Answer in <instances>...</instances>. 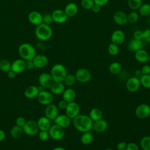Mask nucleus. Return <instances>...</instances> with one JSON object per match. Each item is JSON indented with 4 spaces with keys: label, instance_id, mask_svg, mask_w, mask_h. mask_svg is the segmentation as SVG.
<instances>
[{
    "label": "nucleus",
    "instance_id": "obj_4",
    "mask_svg": "<svg viewBox=\"0 0 150 150\" xmlns=\"http://www.w3.org/2000/svg\"><path fill=\"white\" fill-rule=\"evenodd\" d=\"M35 33L37 39L41 41H46L52 38L53 31L49 25L42 23L36 26Z\"/></svg>",
    "mask_w": 150,
    "mask_h": 150
},
{
    "label": "nucleus",
    "instance_id": "obj_13",
    "mask_svg": "<svg viewBox=\"0 0 150 150\" xmlns=\"http://www.w3.org/2000/svg\"><path fill=\"white\" fill-rule=\"evenodd\" d=\"M59 115V108L54 104H50L46 106L45 109V116L50 120H54Z\"/></svg>",
    "mask_w": 150,
    "mask_h": 150
},
{
    "label": "nucleus",
    "instance_id": "obj_30",
    "mask_svg": "<svg viewBox=\"0 0 150 150\" xmlns=\"http://www.w3.org/2000/svg\"><path fill=\"white\" fill-rule=\"evenodd\" d=\"M108 70L112 74H118L122 70V66L119 62H114L109 65Z\"/></svg>",
    "mask_w": 150,
    "mask_h": 150
},
{
    "label": "nucleus",
    "instance_id": "obj_32",
    "mask_svg": "<svg viewBox=\"0 0 150 150\" xmlns=\"http://www.w3.org/2000/svg\"><path fill=\"white\" fill-rule=\"evenodd\" d=\"M23 133L22 127H19L18 125H15L12 127L10 131L11 136L14 139H18L20 138Z\"/></svg>",
    "mask_w": 150,
    "mask_h": 150
},
{
    "label": "nucleus",
    "instance_id": "obj_1",
    "mask_svg": "<svg viewBox=\"0 0 150 150\" xmlns=\"http://www.w3.org/2000/svg\"><path fill=\"white\" fill-rule=\"evenodd\" d=\"M74 128L81 132L90 131L93 128V121L89 116L85 114H79L73 118Z\"/></svg>",
    "mask_w": 150,
    "mask_h": 150
},
{
    "label": "nucleus",
    "instance_id": "obj_27",
    "mask_svg": "<svg viewBox=\"0 0 150 150\" xmlns=\"http://www.w3.org/2000/svg\"><path fill=\"white\" fill-rule=\"evenodd\" d=\"M76 97V93L73 88H67L64 90V92L62 93V98L67 103H70L74 101Z\"/></svg>",
    "mask_w": 150,
    "mask_h": 150
},
{
    "label": "nucleus",
    "instance_id": "obj_41",
    "mask_svg": "<svg viewBox=\"0 0 150 150\" xmlns=\"http://www.w3.org/2000/svg\"><path fill=\"white\" fill-rule=\"evenodd\" d=\"M94 0H81L80 5L86 10H90L94 5Z\"/></svg>",
    "mask_w": 150,
    "mask_h": 150
},
{
    "label": "nucleus",
    "instance_id": "obj_58",
    "mask_svg": "<svg viewBox=\"0 0 150 150\" xmlns=\"http://www.w3.org/2000/svg\"><path fill=\"white\" fill-rule=\"evenodd\" d=\"M148 23H149V25H150V17H149V19H148Z\"/></svg>",
    "mask_w": 150,
    "mask_h": 150
},
{
    "label": "nucleus",
    "instance_id": "obj_15",
    "mask_svg": "<svg viewBox=\"0 0 150 150\" xmlns=\"http://www.w3.org/2000/svg\"><path fill=\"white\" fill-rule=\"evenodd\" d=\"M125 40V35L124 32L120 29L114 30L111 35V43L120 45L122 44Z\"/></svg>",
    "mask_w": 150,
    "mask_h": 150
},
{
    "label": "nucleus",
    "instance_id": "obj_34",
    "mask_svg": "<svg viewBox=\"0 0 150 150\" xmlns=\"http://www.w3.org/2000/svg\"><path fill=\"white\" fill-rule=\"evenodd\" d=\"M0 70L5 73H7L11 70V63L6 59L0 60Z\"/></svg>",
    "mask_w": 150,
    "mask_h": 150
},
{
    "label": "nucleus",
    "instance_id": "obj_17",
    "mask_svg": "<svg viewBox=\"0 0 150 150\" xmlns=\"http://www.w3.org/2000/svg\"><path fill=\"white\" fill-rule=\"evenodd\" d=\"M35 67L41 69L46 67L49 62L48 58L46 56L42 54H36L32 60Z\"/></svg>",
    "mask_w": 150,
    "mask_h": 150
},
{
    "label": "nucleus",
    "instance_id": "obj_20",
    "mask_svg": "<svg viewBox=\"0 0 150 150\" xmlns=\"http://www.w3.org/2000/svg\"><path fill=\"white\" fill-rule=\"evenodd\" d=\"M28 20L32 24L38 26L42 23L43 15L39 12L33 11L28 14Z\"/></svg>",
    "mask_w": 150,
    "mask_h": 150
},
{
    "label": "nucleus",
    "instance_id": "obj_52",
    "mask_svg": "<svg viewBox=\"0 0 150 150\" xmlns=\"http://www.w3.org/2000/svg\"><path fill=\"white\" fill-rule=\"evenodd\" d=\"M109 0H94L95 4L99 5L100 6H104L107 4Z\"/></svg>",
    "mask_w": 150,
    "mask_h": 150
},
{
    "label": "nucleus",
    "instance_id": "obj_22",
    "mask_svg": "<svg viewBox=\"0 0 150 150\" xmlns=\"http://www.w3.org/2000/svg\"><path fill=\"white\" fill-rule=\"evenodd\" d=\"M39 92L40 91L38 86L32 85L26 88L24 91V95L27 98L33 99L38 97Z\"/></svg>",
    "mask_w": 150,
    "mask_h": 150
},
{
    "label": "nucleus",
    "instance_id": "obj_38",
    "mask_svg": "<svg viewBox=\"0 0 150 150\" xmlns=\"http://www.w3.org/2000/svg\"><path fill=\"white\" fill-rule=\"evenodd\" d=\"M127 19L129 23H136L139 19V13L136 11H132L127 15Z\"/></svg>",
    "mask_w": 150,
    "mask_h": 150
},
{
    "label": "nucleus",
    "instance_id": "obj_2",
    "mask_svg": "<svg viewBox=\"0 0 150 150\" xmlns=\"http://www.w3.org/2000/svg\"><path fill=\"white\" fill-rule=\"evenodd\" d=\"M18 53L21 59L24 60H32L36 55V50L31 44L23 43L19 46Z\"/></svg>",
    "mask_w": 150,
    "mask_h": 150
},
{
    "label": "nucleus",
    "instance_id": "obj_53",
    "mask_svg": "<svg viewBox=\"0 0 150 150\" xmlns=\"http://www.w3.org/2000/svg\"><path fill=\"white\" fill-rule=\"evenodd\" d=\"M91 9L92 10V11H93L94 13H98V12L100 11V10H101V6H100L99 5H96V4H94Z\"/></svg>",
    "mask_w": 150,
    "mask_h": 150
},
{
    "label": "nucleus",
    "instance_id": "obj_37",
    "mask_svg": "<svg viewBox=\"0 0 150 150\" xmlns=\"http://www.w3.org/2000/svg\"><path fill=\"white\" fill-rule=\"evenodd\" d=\"M141 85L146 88H150V74H142L139 79Z\"/></svg>",
    "mask_w": 150,
    "mask_h": 150
},
{
    "label": "nucleus",
    "instance_id": "obj_35",
    "mask_svg": "<svg viewBox=\"0 0 150 150\" xmlns=\"http://www.w3.org/2000/svg\"><path fill=\"white\" fill-rule=\"evenodd\" d=\"M139 14L143 16H150V4H142L138 9Z\"/></svg>",
    "mask_w": 150,
    "mask_h": 150
},
{
    "label": "nucleus",
    "instance_id": "obj_18",
    "mask_svg": "<svg viewBox=\"0 0 150 150\" xmlns=\"http://www.w3.org/2000/svg\"><path fill=\"white\" fill-rule=\"evenodd\" d=\"M54 121L56 124L63 128H67L71 124V119L66 114H59Z\"/></svg>",
    "mask_w": 150,
    "mask_h": 150
},
{
    "label": "nucleus",
    "instance_id": "obj_47",
    "mask_svg": "<svg viewBox=\"0 0 150 150\" xmlns=\"http://www.w3.org/2000/svg\"><path fill=\"white\" fill-rule=\"evenodd\" d=\"M143 35H144L143 39L150 43V28L145 29L143 31Z\"/></svg>",
    "mask_w": 150,
    "mask_h": 150
},
{
    "label": "nucleus",
    "instance_id": "obj_5",
    "mask_svg": "<svg viewBox=\"0 0 150 150\" xmlns=\"http://www.w3.org/2000/svg\"><path fill=\"white\" fill-rule=\"evenodd\" d=\"M76 80L80 83H86L89 82L92 79V74L90 71L86 68L79 69L75 73Z\"/></svg>",
    "mask_w": 150,
    "mask_h": 150
},
{
    "label": "nucleus",
    "instance_id": "obj_3",
    "mask_svg": "<svg viewBox=\"0 0 150 150\" xmlns=\"http://www.w3.org/2000/svg\"><path fill=\"white\" fill-rule=\"evenodd\" d=\"M50 74L54 82H63L67 74V71L63 64L56 63L52 66Z\"/></svg>",
    "mask_w": 150,
    "mask_h": 150
},
{
    "label": "nucleus",
    "instance_id": "obj_56",
    "mask_svg": "<svg viewBox=\"0 0 150 150\" xmlns=\"http://www.w3.org/2000/svg\"><path fill=\"white\" fill-rule=\"evenodd\" d=\"M52 150H66L64 148L62 147V146H57L54 148Z\"/></svg>",
    "mask_w": 150,
    "mask_h": 150
},
{
    "label": "nucleus",
    "instance_id": "obj_7",
    "mask_svg": "<svg viewBox=\"0 0 150 150\" xmlns=\"http://www.w3.org/2000/svg\"><path fill=\"white\" fill-rule=\"evenodd\" d=\"M50 137L56 141H59L63 138L64 136V128L57 124L52 125L48 130Z\"/></svg>",
    "mask_w": 150,
    "mask_h": 150
},
{
    "label": "nucleus",
    "instance_id": "obj_40",
    "mask_svg": "<svg viewBox=\"0 0 150 150\" xmlns=\"http://www.w3.org/2000/svg\"><path fill=\"white\" fill-rule=\"evenodd\" d=\"M66 86H71L74 85L76 81V79L74 74H67L66 76L64 81H63Z\"/></svg>",
    "mask_w": 150,
    "mask_h": 150
},
{
    "label": "nucleus",
    "instance_id": "obj_33",
    "mask_svg": "<svg viewBox=\"0 0 150 150\" xmlns=\"http://www.w3.org/2000/svg\"><path fill=\"white\" fill-rule=\"evenodd\" d=\"M142 4V0H127V5L128 7L132 11L138 10Z\"/></svg>",
    "mask_w": 150,
    "mask_h": 150
},
{
    "label": "nucleus",
    "instance_id": "obj_55",
    "mask_svg": "<svg viewBox=\"0 0 150 150\" xmlns=\"http://www.w3.org/2000/svg\"><path fill=\"white\" fill-rule=\"evenodd\" d=\"M6 137V134L5 132H4V130L0 129V142L4 141Z\"/></svg>",
    "mask_w": 150,
    "mask_h": 150
},
{
    "label": "nucleus",
    "instance_id": "obj_44",
    "mask_svg": "<svg viewBox=\"0 0 150 150\" xmlns=\"http://www.w3.org/2000/svg\"><path fill=\"white\" fill-rule=\"evenodd\" d=\"M26 122V119L23 117H18L15 121V124L16 125L21 127H23V126L25 124Z\"/></svg>",
    "mask_w": 150,
    "mask_h": 150
},
{
    "label": "nucleus",
    "instance_id": "obj_19",
    "mask_svg": "<svg viewBox=\"0 0 150 150\" xmlns=\"http://www.w3.org/2000/svg\"><path fill=\"white\" fill-rule=\"evenodd\" d=\"M25 70V60L22 59H18L11 63V70L16 74L21 73Z\"/></svg>",
    "mask_w": 150,
    "mask_h": 150
},
{
    "label": "nucleus",
    "instance_id": "obj_49",
    "mask_svg": "<svg viewBox=\"0 0 150 150\" xmlns=\"http://www.w3.org/2000/svg\"><path fill=\"white\" fill-rule=\"evenodd\" d=\"M35 68L34 64L32 60H26L25 61V69L28 70H32Z\"/></svg>",
    "mask_w": 150,
    "mask_h": 150
},
{
    "label": "nucleus",
    "instance_id": "obj_25",
    "mask_svg": "<svg viewBox=\"0 0 150 150\" xmlns=\"http://www.w3.org/2000/svg\"><path fill=\"white\" fill-rule=\"evenodd\" d=\"M51 120L45 116L40 117L37 121V124L39 130L40 131H48L51 127Z\"/></svg>",
    "mask_w": 150,
    "mask_h": 150
},
{
    "label": "nucleus",
    "instance_id": "obj_43",
    "mask_svg": "<svg viewBox=\"0 0 150 150\" xmlns=\"http://www.w3.org/2000/svg\"><path fill=\"white\" fill-rule=\"evenodd\" d=\"M39 138L42 141H46L48 140L50 137L48 131H40L39 132Z\"/></svg>",
    "mask_w": 150,
    "mask_h": 150
},
{
    "label": "nucleus",
    "instance_id": "obj_36",
    "mask_svg": "<svg viewBox=\"0 0 150 150\" xmlns=\"http://www.w3.org/2000/svg\"><path fill=\"white\" fill-rule=\"evenodd\" d=\"M140 146L143 150H150V136H145L141 138Z\"/></svg>",
    "mask_w": 150,
    "mask_h": 150
},
{
    "label": "nucleus",
    "instance_id": "obj_6",
    "mask_svg": "<svg viewBox=\"0 0 150 150\" xmlns=\"http://www.w3.org/2000/svg\"><path fill=\"white\" fill-rule=\"evenodd\" d=\"M23 133L29 136H33L36 135L39 131L37 122L34 120L26 121L25 124L22 127Z\"/></svg>",
    "mask_w": 150,
    "mask_h": 150
},
{
    "label": "nucleus",
    "instance_id": "obj_16",
    "mask_svg": "<svg viewBox=\"0 0 150 150\" xmlns=\"http://www.w3.org/2000/svg\"><path fill=\"white\" fill-rule=\"evenodd\" d=\"M114 22L120 26H123L128 23L127 14L122 11H116L112 16Z\"/></svg>",
    "mask_w": 150,
    "mask_h": 150
},
{
    "label": "nucleus",
    "instance_id": "obj_12",
    "mask_svg": "<svg viewBox=\"0 0 150 150\" xmlns=\"http://www.w3.org/2000/svg\"><path fill=\"white\" fill-rule=\"evenodd\" d=\"M140 87L141 83L139 79L136 76H132L128 78L126 81V88L131 93L137 91Z\"/></svg>",
    "mask_w": 150,
    "mask_h": 150
},
{
    "label": "nucleus",
    "instance_id": "obj_14",
    "mask_svg": "<svg viewBox=\"0 0 150 150\" xmlns=\"http://www.w3.org/2000/svg\"><path fill=\"white\" fill-rule=\"evenodd\" d=\"M53 21L57 23H64L68 19V16L66 14L64 10L55 9L51 13Z\"/></svg>",
    "mask_w": 150,
    "mask_h": 150
},
{
    "label": "nucleus",
    "instance_id": "obj_39",
    "mask_svg": "<svg viewBox=\"0 0 150 150\" xmlns=\"http://www.w3.org/2000/svg\"><path fill=\"white\" fill-rule=\"evenodd\" d=\"M107 50L108 53L113 56L117 55L120 52V48L118 47V45L113 43H111L109 44Z\"/></svg>",
    "mask_w": 150,
    "mask_h": 150
},
{
    "label": "nucleus",
    "instance_id": "obj_57",
    "mask_svg": "<svg viewBox=\"0 0 150 150\" xmlns=\"http://www.w3.org/2000/svg\"><path fill=\"white\" fill-rule=\"evenodd\" d=\"M104 150H112L111 148H106L105 149H104Z\"/></svg>",
    "mask_w": 150,
    "mask_h": 150
},
{
    "label": "nucleus",
    "instance_id": "obj_46",
    "mask_svg": "<svg viewBox=\"0 0 150 150\" xmlns=\"http://www.w3.org/2000/svg\"><path fill=\"white\" fill-rule=\"evenodd\" d=\"M125 150H139V147L136 143L129 142L127 144Z\"/></svg>",
    "mask_w": 150,
    "mask_h": 150
},
{
    "label": "nucleus",
    "instance_id": "obj_59",
    "mask_svg": "<svg viewBox=\"0 0 150 150\" xmlns=\"http://www.w3.org/2000/svg\"><path fill=\"white\" fill-rule=\"evenodd\" d=\"M148 62H150V55H149V60H148Z\"/></svg>",
    "mask_w": 150,
    "mask_h": 150
},
{
    "label": "nucleus",
    "instance_id": "obj_45",
    "mask_svg": "<svg viewBox=\"0 0 150 150\" xmlns=\"http://www.w3.org/2000/svg\"><path fill=\"white\" fill-rule=\"evenodd\" d=\"M133 37H134V39L142 40L143 38H144L143 31H141L139 30H135L133 33Z\"/></svg>",
    "mask_w": 150,
    "mask_h": 150
},
{
    "label": "nucleus",
    "instance_id": "obj_42",
    "mask_svg": "<svg viewBox=\"0 0 150 150\" xmlns=\"http://www.w3.org/2000/svg\"><path fill=\"white\" fill-rule=\"evenodd\" d=\"M53 22L54 21L51 13H45L44 15H43L42 23L50 26Z\"/></svg>",
    "mask_w": 150,
    "mask_h": 150
},
{
    "label": "nucleus",
    "instance_id": "obj_9",
    "mask_svg": "<svg viewBox=\"0 0 150 150\" xmlns=\"http://www.w3.org/2000/svg\"><path fill=\"white\" fill-rule=\"evenodd\" d=\"M135 113L138 118L145 119L150 115V106L147 104H141L135 108Z\"/></svg>",
    "mask_w": 150,
    "mask_h": 150
},
{
    "label": "nucleus",
    "instance_id": "obj_21",
    "mask_svg": "<svg viewBox=\"0 0 150 150\" xmlns=\"http://www.w3.org/2000/svg\"><path fill=\"white\" fill-rule=\"evenodd\" d=\"M108 128V122L105 120L103 118L94 121L93 124V130L97 133L104 132Z\"/></svg>",
    "mask_w": 150,
    "mask_h": 150
},
{
    "label": "nucleus",
    "instance_id": "obj_11",
    "mask_svg": "<svg viewBox=\"0 0 150 150\" xmlns=\"http://www.w3.org/2000/svg\"><path fill=\"white\" fill-rule=\"evenodd\" d=\"M38 102L44 105H47L52 103L53 101V96L51 92L43 90L39 92L38 97Z\"/></svg>",
    "mask_w": 150,
    "mask_h": 150
},
{
    "label": "nucleus",
    "instance_id": "obj_54",
    "mask_svg": "<svg viewBox=\"0 0 150 150\" xmlns=\"http://www.w3.org/2000/svg\"><path fill=\"white\" fill-rule=\"evenodd\" d=\"M7 76H8V77L9 78V79H14L15 77V76H16V73L14 72V71H13L12 70H9V71H8L7 73Z\"/></svg>",
    "mask_w": 150,
    "mask_h": 150
},
{
    "label": "nucleus",
    "instance_id": "obj_28",
    "mask_svg": "<svg viewBox=\"0 0 150 150\" xmlns=\"http://www.w3.org/2000/svg\"><path fill=\"white\" fill-rule=\"evenodd\" d=\"M49 89L52 94L59 95L64 92L65 87L62 82H54Z\"/></svg>",
    "mask_w": 150,
    "mask_h": 150
},
{
    "label": "nucleus",
    "instance_id": "obj_51",
    "mask_svg": "<svg viewBox=\"0 0 150 150\" xmlns=\"http://www.w3.org/2000/svg\"><path fill=\"white\" fill-rule=\"evenodd\" d=\"M127 145V143L125 141H121L117 145V150H125Z\"/></svg>",
    "mask_w": 150,
    "mask_h": 150
},
{
    "label": "nucleus",
    "instance_id": "obj_24",
    "mask_svg": "<svg viewBox=\"0 0 150 150\" xmlns=\"http://www.w3.org/2000/svg\"><path fill=\"white\" fill-rule=\"evenodd\" d=\"M144 46V42L142 40H137L132 39L128 43V49L132 52H135L138 50L142 49Z\"/></svg>",
    "mask_w": 150,
    "mask_h": 150
},
{
    "label": "nucleus",
    "instance_id": "obj_26",
    "mask_svg": "<svg viewBox=\"0 0 150 150\" xmlns=\"http://www.w3.org/2000/svg\"><path fill=\"white\" fill-rule=\"evenodd\" d=\"M78 6L74 2L68 3L66 5L64 9L66 14L68 17H73L76 15L78 12Z\"/></svg>",
    "mask_w": 150,
    "mask_h": 150
},
{
    "label": "nucleus",
    "instance_id": "obj_50",
    "mask_svg": "<svg viewBox=\"0 0 150 150\" xmlns=\"http://www.w3.org/2000/svg\"><path fill=\"white\" fill-rule=\"evenodd\" d=\"M67 104H68V103L67 101H66L65 100L62 99V100H60L59 102L58 103L57 107L59 108H60L61 110H65L67 105Z\"/></svg>",
    "mask_w": 150,
    "mask_h": 150
},
{
    "label": "nucleus",
    "instance_id": "obj_31",
    "mask_svg": "<svg viewBox=\"0 0 150 150\" xmlns=\"http://www.w3.org/2000/svg\"><path fill=\"white\" fill-rule=\"evenodd\" d=\"M93 140V135L90 131L83 132L80 137L81 142L84 145L90 144Z\"/></svg>",
    "mask_w": 150,
    "mask_h": 150
},
{
    "label": "nucleus",
    "instance_id": "obj_8",
    "mask_svg": "<svg viewBox=\"0 0 150 150\" xmlns=\"http://www.w3.org/2000/svg\"><path fill=\"white\" fill-rule=\"evenodd\" d=\"M80 105L74 101L68 103L65 109L66 115H67L70 119H73L77 116L80 113Z\"/></svg>",
    "mask_w": 150,
    "mask_h": 150
},
{
    "label": "nucleus",
    "instance_id": "obj_29",
    "mask_svg": "<svg viewBox=\"0 0 150 150\" xmlns=\"http://www.w3.org/2000/svg\"><path fill=\"white\" fill-rule=\"evenodd\" d=\"M88 116L92 120V121L94 122L102 118L103 112L100 108H94L90 110Z\"/></svg>",
    "mask_w": 150,
    "mask_h": 150
},
{
    "label": "nucleus",
    "instance_id": "obj_23",
    "mask_svg": "<svg viewBox=\"0 0 150 150\" xmlns=\"http://www.w3.org/2000/svg\"><path fill=\"white\" fill-rule=\"evenodd\" d=\"M149 54L148 52L143 49L137 50L135 52V59L139 63H145L148 62Z\"/></svg>",
    "mask_w": 150,
    "mask_h": 150
},
{
    "label": "nucleus",
    "instance_id": "obj_48",
    "mask_svg": "<svg viewBox=\"0 0 150 150\" xmlns=\"http://www.w3.org/2000/svg\"><path fill=\"white\" fill-rule=\"evenodd\" d=\"M142 74H150V66L148 64H145L142 66L141 70Z\"/></svg>",
    "mask_w": 150,
    "mask_h": 150
},
{
    "label": "nucleus",
    "instance_id": "obj_10",
    "mask_svg": "<svg viewBox=\"0 0 150 150\" xmlns=\"http://www.w3.org/2000/svg\"><path fill=\"white\" fill-rule=\"evenodd\" d=\"M40 86L45 88H50L54 83V80L50 73H42L38 77Z\"/></svg>",
    "mask_w": 150,
    "mask_h": 150
}]
</instances>
